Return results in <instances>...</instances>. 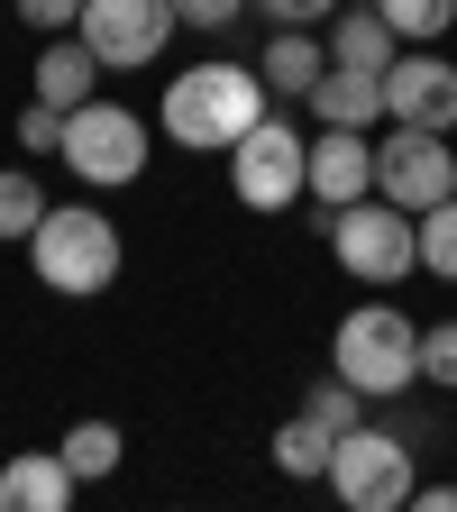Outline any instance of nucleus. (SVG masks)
Wrapping results in <instances>:
<instances>
[{
  "instance_id": "nucleus-11",
  "label": "nucleus",
  "mask_w": 457,
  "mask_h": 512,
  "mask_svg": "<svg viewBox=\"0 0 457 512\" xmlns=\"http://www.w3.org/2000/svg\"><path fill=\"white\" fill-rule=\"evenodd\" d=\"M375 192V138L366 128H320L311 138V202L339 211V202H366Z\"/></svg>"
},
{
  "instance_id": "nucleus-2",
  "label": "nucleus",
  "mask_w": 457,
  "mask_h": 512,
  "mask_svg": "<svg viewBox=\"0 0 457 512\" xmlns=\"http://www.w3.org/2000/svg\"><path fill=\"white\" fill-rule=\"evenodd\" d=\"M28 266H37V284L46 293H64V302H92V293H110L119 284V220H101L92 202H46V220H37V238H28Z\"/></svg>"
},
{
  "instance_id": "nucleus-15",
  "label": "nucleus",
  "mask_w": 457,
  "mask_h": 512,
  "mask_svg": "<svg viewBox=\"0 0 457 512\" xmlns=\"http://www.w3.org/2000/svg\"><path fill=\"white\" fill-rule=\"evenodd\" d=\"M311 119H320V128H375V119H384V74L330 64V74L311 83Z\"/></svg>"
},
{
  "instance_id": "nucleus-25",
  "label": "nucleus",
  "mask_w": 457,
  "mask_h": 512,
  "mask_svg": "<svg viewBox=\"0 0 457 512\" xmlns=\"http://www.w3.org/2000/svg\"><path fill=\"white\" fill-rule=\"evenodd\" d=\"M19 147H28V156H55V147H64V110H55V101H28V110H19Z\"/></svg>"
},
{
  "instance_id": "nucleus-26",
  "label": "nucleus",
  "mask_w": 457,
  "mask_h": 512,
  "mask_svg": "<svg viewBox=\"0 0 457 512\" xmlns=\"http://www.w3.org/2000/svg\"><path fill=\"white\" fill-rule=\"evenodd\" d=\"M174 19H183V28H211V37H220V28H238V19H247V0H174Z\"/></svg>"
},
{
  "instance_id": "nucleus-17",
  "label": "nucleus",
  "mask_w": 457,
  "mask_h": 512,
  "mask_svg": "<svg viewBox=\"0 0 457 512\" xmlns=\"http://www.w3.org/2000/svg\"><path fill=\"white\" fill-rule=\"evenodd\" d=\"M366 10H384V28H394L403 46H439L457 28V0H366Z\"/></svg>"
},
{
  "instance_id": "nucleus-5",
  "label": "nucleus",
  "mask_w": 457,
  "mask_h": 512,
  "mask_svg": "<svg viewBox=\"0 0 457 512\" xmlns=\"http://www.w3.org/2000/svg\"><path fill=\"white\" fill-rule=\"evenodd\" d=\"M64 174L92 183V192H119V183H138L147 174V119L138 110H119V101H83V110H64Z\"/></svg>"
},
{
  "instance_id": "nucleus-20",
  "label": "nucleus",
  "mask_w": 457,
  "mask_h": 512,
  "mask_svg": "<svg viewBox=\"0 0 457 512\" xmlns=\"http://www.w3.org/2000/svg\"><path fill=\"white\" fill-rule=\"evenodd\" d=\"M302 412H311L320 430L339 439V430H357V421H366V394H357V384H348V375L330 366V375H311V394H302Z\"/></svg>"
},
{
  "instance_id": "nucleus-16",
  "label": "nucleus",
  "mask_w": 457,
  "mask_h": 512,
  "mask_svg": "<svg viewBox=\"0 0 457 512\" xmlns=\"http://www.w3.org/2000/svg\"><path fill=\"white\" fill-rule=\"evenodd\" d=\"M320 37H330V64H357V74H384V64L403 55V37L384 28V10H339Z\"/></svg>"
},
{
  "instance_id": "nucleus-6",
  "label": "nucleus",
  "mask_w": 457,
  "mask_h": 512,
  "mask_svg": "<svg viewBox=\"0 0 457 512\" xmlns=\"http://www.w3.org/2000/svg\"><path fill=\"white\" fill-rule=\"evenodd\" d=\"M229 192H238L256 220L293 211L302 192H311V138H302L293 119H275V110H266V119H256L247 138L229 147Z\"/></svg>"
},
{
  "instance_id": "nucleus-21",
  "label": "nucleus",
  "mask_w": 457,
  "mask_h": 512,
  "mask_svg": "<svg viewBox=\"0 0 457 512\" xmlns=\"http://www.w3.org/2000/svg\"><path fill=\"white\" fill-rule=\"evenodd\" d=\"M275 467H284V476H330V430H320L311 412H293V421L275 430Z\"/></svg>"
},
{
  "instance_id": "nucleus-18",
  "label": "nucleus",
  "mask_w": 457,
  "mask_h": 512,
  "mask_svg": "<svg viewBox=\"0 0 457 512\" xmlns=\"http://www.w3.org/2000/svg\"><path fill=\"white\" fill-rule=\"evenodd\" d=\"M55 448H64V467H74L83 485H101V476L119 467V448H128V439H119L110 421H74V430H64V439H55Z\"/></svg>"
},
{
  "instance_id": "nucleus-7",
  "label": "nucleus",
  "mask_w": 457,
  "mask_h": 512,
  "mask_svg": "<svg viewBox=\"0 0 457 512\" xmlns=\"http://www.w3.org/2000/svg\"><path fill=\"white\" fill-rule=\"evenodd\" d=\"M330 494L348 512H403L412 503V439L384 430V421H357L330 439Z\"/></svg>"
},
{
  "instance_id": "nucleus-28",
  "label": "nucleus",
  "mask_w": 457,
  "mask_h": 512,
  "mask_svg": "<svg viewBox=\"0 0 457 512\" xmlns=\"http://www.w3.org/2000/svg\"><path fill=\"white\" fill-rule=\"evenodd\" d=\"M412 503L421 512H457V485H412Z\"/></svg>"
},
{
  "instance_id": "nucleus-1",
  "label": "nucleus",
  "mask_w": 457,
  "mask_h": 512,
  "mask_svg": "<svg viewBox=\"0 0 457 512\" xmlns=\"http://www.w3.org/2000/svg\"><path fill=\"white\" fill-rule=\"evenodd\" d=\"M256 119H266V74L256 64H192V74L165 83V138L192 156H229Z\"/></svg>"
},
{
  "instance_id": "nucleus-8",
  "label": "nucleus",
  "mask_w": 457,
  "mask_h": 512,
  "mask_svg": "<svg viewBox=\"0 0 457 512\" xmlns=\"http://www.w3.org/2000/svg\"><path fill=\"white\" fill-rule=\"evenodd\" d=\"M375 192L384 202H403V211H430L457 192V156L439 128H403V119H384V147H375Z\"/></svg>"
},
{
  "instance_id": "nucleus-4",
  "label": "nucleus",
  "mask_w": 457,
  "mask_h": 512,
  "mask_svg": "<svg viewBox=\"0 0 457 512\" xmlns=\"http://www.w3.org/2000/svg\"><path fill=\"white\" fill-rule=\"evenodd\" d=\"M330 256H339L357 284L394 293V284L421 266V220H412L403 202H384V192H366V202H339V211H330Z\"/></svg>"
},
{
  "instance_id": "nucleus-24",
  "label": "nucleus",
  "mask_w": 457,
  "mask_h": 512,
  "mask_svg": "<svg viewBox=\"0 0 457 512\" xmlns=\"http://www.w3.org/2000/svg\"><path fill=\"white\" fill-rule=\"evenodd\" d=\"M266 28H330L339 19V0H247Z\"/></svg>"
},
{
  "instance_id": "nucleus-23",
  "label": "nucleus",
  "mask_w": 457,
  "mask_h": 512,
  "mask_svg": "<svg viewBox=\"0 0 457 512\" xmlns=\"http://www.w3.org/2000/svg\"><path fill=\"white\" fill-rule=\"evenodd\" d=\"M421 384L457 394V320H430V330H421Z\"/></svg>"
},
{
  "instance_id": "nucleus-12",
  "label": "nucleus",
  "mask_w": 457,
  "mask_h": 512,
  "mask_svg": "<svg viewBox=\"0 0 457 512\" xmlns=\"http://www.w3.org/2000/svg\"><path fill=\"white\" fill-rule=\"evenodd\" d=\"M74 467H64V448H19L10 467H0V512H64L74 503Z\"/></svg>"
},
{
  "instance_id": "nucleus-27",
  "label": "nucleus",
  "mask_w": 457,
  "mask_h": 512,
  "mask_svg": "<svg viewBox=\"0 0 457 512\" xmlns=\"http://www.w3.org/2000/svg\"><path fill=\"white\" fill-rule=\"evenodd\" d=\"M19 19H28V28H46V37H64V28L83 19V0H19Z\"/></svg>"
},
{
  "instance_id": "nucleus-3",
  "label": "nucleus",
  "mask_w": 457,
  "mask_h": 512,
  "mask_svg": "<svg viewBox=\"0 0 457 512\" xmlns=\"http://www.w3.org/2000/svg\"><path fill=\"white\" fill-rule=\"evenodd\" d=\"M330 366L357 384L366 403H394L421 384V330L394 311V302H357L339 330H330Z\"/></svg>"
},
{
  "instance_id": "nucleus-22",
  "label": "nucleus",
  "mask_w": 457,
  "mask_h": 512,
  "mask_svg": "<svg viewBox=\"0 0 457 512\" xmlns=\"http://www.w3.org/2000/svg\"><path fill=\"white\" fill-rule=\"evenodd\" d=\"M421 220V266L439 275V284H457V192L448 202H430V211H412Z\"/></svg>"
},
{
  "instance_id": "nucleus-10",
  "label": "nucleus",
  "mask_w": 457,
  "mask_h": 512,
  "mask_svg": "<svg viewBox=\"0 0 457 512\" xmlns=\"http://www.w3.org/2000/svg\"><path fill=\"white\" fill-rule=\"evenodd\" d=\"M384 119H403V128H457V64L448 55H430V46H412V55H394L384 64Z\"/></svg>"
},
{
  "instance_id": "nucleus-13",
  "label": "nucleus",
  "mask_w": 457,
  "mask_h": 512,
  "mask_svg": "<svg viewBox=\"0 0 457 512\" xmlns=\"http://www.w3.org/2000/svg\"><path fill=\"white\" fill-rule=\"evenodd\" d=\"M256 74H266V92H284V101H311V83L330 74V37L320 28H275L266 55H256Z\"/></svg>"
},
{
  "instance_id": "nucleus-14",
  "label": "nucleus",
  "mask_w": 457,
  "mask_h": 512,
  "mask_svg": "<svg viewBox=\"0 0 457 512\" xmlns=\"http://www.w3.org/2000/svg\"><path fill=\"white\" fill-rule=\"evenodd\" d=\"M101 74H110V64H101L74 28H64V37H46V55H37V74H28V83H37V101H55V110H83Z\"/></svg>"
},
{
  "instance_id": "nucleus-19",
  "label": "nucleus",
  "mask_w": 457,
  "mask_h": 512,
  "mask_svg": "<svg viewBox=\"0 0 457 512\" xmlns=\"http://www.w3.org/2000/svg\"><path fill=\"white\" fill-rule=\"evenodd\" d=\"M37 220H46V192H37V174L28 165H0V238H37Z\"/></svg>"
},
{
  "instance_id": "nucleus-9",
  "label": "nucleus",
  "mask_w": 457,
  "mask_h": 512,
  "mask_svg": "<svg viewBox=\"0 0 457 512\" xmlns=\"http://www.w3.org/2000/svg\"><path fill=\"white\" fill-rule=\"evenodd\" d=\"M174 28H183L174 0H83V19H74V37L110 64V74H138V64H156Z\"/></svg>"
}]
</instances>
